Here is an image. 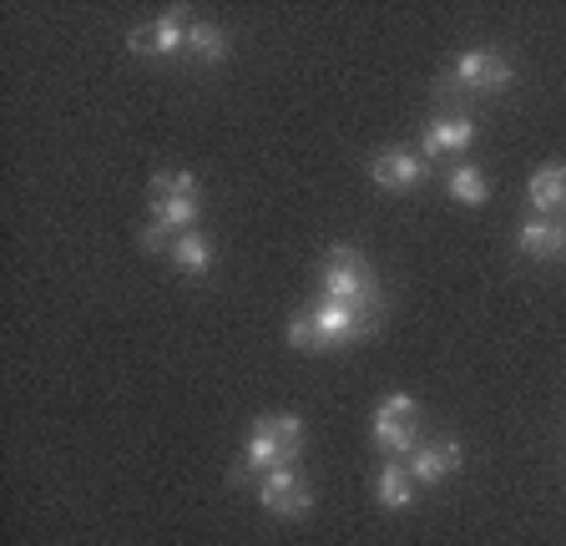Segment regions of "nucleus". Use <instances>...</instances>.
I'll use <instances>...</instances> for the list:
<instances>
[{
	"mask_svg": "<svg viewBox=\"0 0 566 546\" xmlns=\"http://www.w3.org/2000/svg\"><path fill=\"white\" fill-rule=\"evenodd\" d=\"M424 178H430V162L415 153H400V147H389V153H379L375 162H369V182L385 192H410V188H420Z\"/></svg>",
	"mask_w": 566,
	"mask_h": 546,
	"instance_id": "nucleus-7",
	"label": "nucleus"
},
{
	"mask_svg": "<svg viewBox=\"0 0 566 546\" xmlns=\"http://www.w3.org/2000/svg\"><path fill=\"white\" fill-rule=\"evenodd\" d=\"M460 465V445L455 440H430V445H415L410 455V481L415 486H436Z\"/></svg>",
	"mask_w": 566,
	"mask_h": 546,
	"instance_id": "nucleus-12",
	"label": "nucleus"
},
{
	"mask_svg": "<svg viewBox=\"0 0 566 546\" xmlns=\"http://www.w3.org/2000/svg\"><path fill=\"white\" fill-rule=\"evenodd\" d=\"M188 56H192V61H202V66H218V61L228 56L223 25H212V21H188Z\"/></svg>",
	"mask_w": 566,
	"mask_h": 546,
	"instance_id": "nucleus-17",
	"label": "nucleus"
},
{
	"mask_svg": "<svg viewBox=\"0 0 566 546\" xmlns=\"http://www.w3.org/2000/svg\"><path fill=\"white\" fill-rule=\"evenodd\" d=\"M127 46L142 56H182L188 51V11H167L157 21L127 31Z\"/></svg>",
	"mask_w": 566,
	"mask_h": 546,
	"instance_id": "nucleus-6",
	"label": "nucleus"
},
{
	"mask_svg": "<svg viewBox=\"0 0 566 546\" xmlns=\"http://www.w3.org/2000/svg\"><path fill=\"white\" fill-rule=\"evenodd\" d=\"M446 188H450V198L465 202V208H481V202L491 198V178H485L475 162L450 167V172H446Z\"/></svg>",
	"mask_w": 566,
	"mask_h": 546,
	"instance_id": "nucleus-16",
	"label": "nucleus"
},
{
	"mask_svg": "<svg viewBox=\"0 0 566 546\" xmlns=\"http://www.w3.org/2000/svg\"><path fill=\"white\" fill-rule=\"evenodd\" d=\"M212 238L208 233H182V238H172V263H177V273H188V279H202V273H212Z\"/></svg>",
	"mask_w": 566,
	"mask_h": 546,
	"instance_id": "nucleus-14",
	"label": "nucleus"
},
{
	"mask_svg": "<svg viewBox=\"0 0 566 546\" xmlns=\"http://www.w3.org/2000/svg\"><path fill=\"white\" fill-rule=\"evenodd\" d=\"M263 420H269V430L283 440L289 461H298V451H304V420L298 416H263Z\"/></svg>",
	"mask_w": 566,
	"mask_h": 546,
	"instance_id": "nucleus-19",
	"label": "nucleus"
},
{
	"mask_svg": "<svg viewBox=\"0 0 566 546\" xmlns=\"http://www.w3.org/2000/svg\"><path fill=\"white\" fill-rule=\"evenodd\" d=\"M259 506L269 511V516L298 522V516H308V506H314V491H308V481L294 465H279V471H269L259 481Z\"/></svg>",
	"mask_w": 566,
	"mask_h": 546,
	"instance_id": "nucleus-5",
	"label": "nucleus"
},
{
	"mask_svg": "<svg viewBox=\"0 0 566 546\" xmlns=\"http://www.w3.org/2000/svg\"><path fill=\"white\" fill-rule=\"evenodd\" d=\"M318 298H329V304H344V309H359V314H375L379 304V284H375V269L359 249L339 243L329 249L324 269H318Z\"/></svg>",
	"mask_w": 566,
	"mask_h": 546,
	"instance_id": "nucleus-2",
	"label": "nucleus"
},
{
	"mask_svg": "<svg viewBox=\"0 0 566 546\" xmlns=\"http://www.w3.org/2000/svg\"><path fill=\"white\" fill-rule=\"evenodd\" d=\"M308 309H314V324H318V334H324L329 349H339V345H349V339H359L365 329H375V314L344 309V304H329V298H318Z\"/></svg>",
	"mask_w": 566,
	"mask_h": 546,
	"instance_id": "nucleus-9",
	"label": "nucleus"
},
{
	"mask_svg": "<svg viewBox=\"0 0 566 546\" xmlns=\"http://www.w3.org/2000/svg\"><path fill=\"white\" fill-rule=\"evenodd\" d=\"M415 416H420V405H415L410 395H385V400L375 405L369 435H375V445L385 451V461L415 455Z\"/></svg>",
	"mask_w": 566,
	"mask_h": 546,
	"instance_id": "nucleus-3",
	"label": "nucleus"
},
{
	"mask_svg": "<svg viewBox=\"0 0 566 546\" xmlns=\"http://www.w3.org/2000/svg\"><path fill=\"white\" fill-rule=\"evenodd\" d=\"M375 496H379V506H385V511H405V506H415L410 465H400V461H385V465H379Z\"/></svg>",
	"mask_w": 566,
	"mask_h": 546,
	"instance_id": "nucleus-15",
	"label": "nucleus"
},
{
	"mask_svg": "<svg viewBox=\"0 0 566 546\" xmlns=\"http://www.w3.org/2000/svg\"><path fill=\"white\" fill-rule=\"evenodd\" d=\"M279 465H294V461H289V451H283V440L279 435H273V430H269V420H253V435H248V445H243V461H238V481H243V475H259V481H263V475H269V471H279Z\"/></svg>",
	"mask_w": 566,
	"mask_h": 546,
	"instance_id": "nucleus-8",
	"label": "nucleus"
},
{
	"mask_svg": "<svg viewBox=\"0 0 566 546\" xmlns=\"http://www.w3.org/2000/svg\"><path fill=\"white\" fill-rule=\"evenodd\" d=\"M516 249L526 259H556V253H566V228L552 218H526L516 233Z\"/></svg>",
	"mask_w": 566,
	"mask_h": 546,
	"instance_id": "nucleus-13",
	"label": "nucleus"
},
{
	"mask_svg": "<svg viewBox=\"0 0 566 546\" xmlns=\"http://www.w3.org/2000/svg\"><path fill=\"white\" fill-rule=\"evenodd\" d=\"M526 198H531V213L536 218H556L566 208V162H546L531 172L526 182Z\"/></svg>",
	"mask_w": 566,
	"mask_h": 546,
	"instance_id": "nucleus-11",
	"label": "nucleus"
},
{
	"mask_svg": "<svg viewBox=\"0 0 566 546\" xmlns=\"http://www.w3.org/2000/svg\"><path fill=\"white\" fill-rule=\"evenodd\" d=\"M289 345L304 349V355H314V349H329V345H324V334H318V324H314V309H298L294 319H289Z\"/></svg>",
	"mask_w": 566,
	"mask_h": 546,
	"instance_id": "nucleus-18",
	"label": "nucleus"
},
{
	"mask_svg": "<svg viewBox=\"0 0 566 546\" xmlns=\"http://www.w3.org/2000/svg\"><path fill=\"white\" fill-rule=\"evenodd\" d=\"M511 76H516L511 72V61L501 56V51H485V46L460 51V56L450 61V86H455V92H471V96L506 92Z\"/></svg>",
	"mask_w": 566,
	"mask_h": 546,
	"instance_id": "nucleus-4",
	"label": "nucleus"
},
{
	"mask_svg": "<svg viewBox=\"0 0 566 546\" xmlns=\"http://www.w3.org/2000/svg\"><path fill=\"white\" fill-rule=\"evenodd\" d=\"M471 143H475V122L465 112H446V117H436L424 127V157H446V153L455 157Z\"/></svg>",
	"mask_w": 566,
	"mask_h": 546,
	"instance_id": "nucleus-10",
	"label": "nucleus"
},
{
	"mask_svg": "<svg viewBox=\"0 0 566 546\" xmlns=\"http://www.w3.org/2000/svg\"><path fill=\"white\" fill-rule=\"evenodd\" d=\"M202 213V182L198 172L177 167V172H157L153 178V223L142 228V249H163L167 238L192 233Z\"/></svg>",
	"mask_w": 566,
	"mask_h": 546,
	"instance_id": "nucleus-1",
	"label": "nucleus"
}]
</instances>
